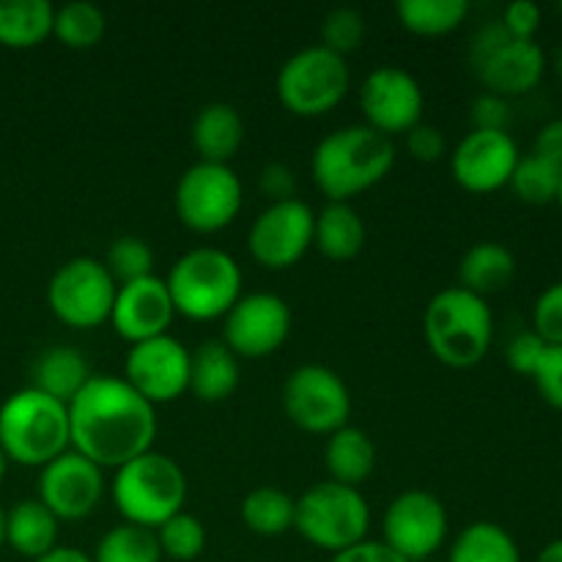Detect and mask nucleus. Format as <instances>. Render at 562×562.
<instances>
[{
  "instance_id": "1",
  "label": "nucleus",
  "mask_w": 562,
  "mask_h": 562,
  "mask_svg": "<svg viewBox=\"0 0 562 562\" xmlns=\"http://www.w3.org/2000/svg\"><path fill=\"white\" fill-rule=\"evenodd\" d=\"M71 450L99 470H119L154 450L157 406L137 395L124 376H91L69 404Z\"/></svg>"
},
{
  "instance_id": "2",
  "label": "nucleus",
  "mask_w": 562,
  "mask_h": 562,
  "mask_svg": "<svg viewBox=\"0 0 562 562\" xmlns=\"http://www.w3.org/2000/svg\"><path fill=\"white\" fill-rule=\"evenodd\" d=\"M393 165V137L368 124H351L318 140L311 157V176L329 201L349 203V198L387 179Z\"/></svg>"
},
{
  "instance_id": "3",
  "label": "nucleus",
  "mask_w": 562,
  "mask_h": 562,
  "mask_svg": "<svg viewBox=\"0 0 562 562\" xmlns=\"http://www.w3.org/2000/svg\"><path fill=\"white\" fill-rule=\"evenodd\" d=\"M423 338L442 366L467 371L486 360L494 340L492 307L483 296L450 285L431 296L423 313Z\"/></svg>"
},
{
  "instance_id": "4",
  "label": "nucleus",
  "mask_w": 562,
  "mask_h": 562,
  "mask_svg": "<svg viewBox=\"0 0 562 562\" xmlns=\"http://www.w3.org/2000/svg\"><path fill=\"white\" fill-rule=\"evenodd\" d=\"M0 450L22 467H47L71 450L69 406L25 387L0 406Z\"/></svg>"
},
{
  "instance_id": "5",
  "label": "nucleus",
  "mask_w": 562,
  "mask_h": 562,
  "mask_svg": "<svg viewBox=\"0 0 562 562\" xmlns=\"http://www.w3.org/2000/svg\"><path fill=\"white\" fill-rule=\"evenodd\" d=\"M110 497L126 525L157 530L184 510L187 475L176 459L148 450L115 470Z\"/></svg>"
},
{
  "instance_id": "6",
  "label": "nucleus",
  "mask_w": 562,
  "mask_h": 562,
  "mask_svg": "<svg viewBox=\"0 0 562 562\" xmlns=\"http://www.w3.org/2000/svg\"><path fill=\"white\" fill-rule=\"evenodd\" d=\"M165 285L179 316L214 322L241 300V269L225 250L195 247L170 267Z\"/></svg>"
},
{
  "instance_id": "7",
  "label": "nucleus",
  "mask_w": 562,
  "mask_h": 562,
  "mask_svg": "<svg viewBox=\"0 0 562 562\" xmlns=\"http://www.w3.org/2000/svg\"><path fill=\"white\" fill-rule=\"evenodd\" d=\"M371 508L360 488L344 483H316L296 499L294 530L311 547L338 554L366 541Z\"/></svg>"
},
{
  "instance_id": "8",
  "label": "nucleus",
  "mask_w": 562,
  "mask_h": 562,
  "mask_svg": "<svg viewBox=\"0 0 562 562\" xmlns=\"http://www.w3.org/2000/svg\"><path fill=\"white\" fill-rule=\"evenodd\" d=\"M470 60L486 91L503 99L536 91L547 75L541 44L510 38L499 22H488L472 36Z\"/></svg>"
},
{
  "instance_id": "9",
  "label": "nucleus",
  "mask_w": 562,
  "mask_h": 562,
  "mask_svg": "<svg viewBox=\"0 0 562 562\" xmlns=\"http://www.w3.org/2000/svg\"><path fill=\"white\" fill-rule=\"evenodd\" d=\"M349 82L351 75L346 58L329 53L322 44H313L280 66L274 88L289 113L300 119H318L344 102Z\"/></svg>"
},
{
  "instance_id": "10",
  "label": "nucleus",
  "mask_w": 562,
  "mask_h": 562,
  "mask_svg": "<svg viewBox=\"0 0 562 562\" xmlns=\"http://www.w3.org/2000/svg\"><path fill=\"white\" fill-rule=\"evenodd\" d=\"M241 203H245V190L234 168L201 162V159L181 173L173 195L181 225L195 234H217L228 228L241 212Z\"/></svg>"
},
{
  "instance_id": "11",
  "label": "nucleus",
  "mask_w": 562,
  "mask_h": 562,
  "mask_svg": "<svg viewBox=\"0 0 562 562\" xmlns=\"http://www.w3.org/2000/svg\"><path fill=\"white\" fill-rule=\"evenodd\" d=\"M115 280L99 258L77 256L49 278L47 305L60 324L71 329H97L110 322Z\"/></svg>"
},
{
  "instance_id": "12",
  "label": "nucleus",
  "mask_w": 562,
  "mask_h": 562,
  "mask_svg": "<svg viewBox=\"0 0 562 562\" xmlns=\"http://www.w3.org/2000/svg\"><path fill=\"white\" fill-rule=\"evenodd\" d=\"M283 409L296 428L329 437L349 426L351 393L344 379L327 366H300L283 384Z\"/></svg>"
},
{
  "instance_id": "13",
  "label": "nucleus",
  "mask_w": 562,
  "mask_h": 562,
  "mask_svg": "<svg viewBox=\"0 0 562 562\" xmlns=\"http://www.w3.org/2000/svg\"><path fill=\"white\" fill-rule=\"evenodd\" d=\"M382 541L406 562H420L439 552L448 538V510L442 499L423 488H409L387 505Z\"/></svg>"
},
{
  "instance_id": "14",
  "label": "nucleus",
  "mask_w": 562,
  "mask_h": 562,
  "mask_svg": "<svg viewBox=\"0 0 562 562\" xmlns=\"http://www.w3.org/2000/svg\"><path fill=\"white\" fill-rule=\"evenodd\" d=\"M124 382L151 406L181 398L190 390V349L173 335L135 344L126 351Z\"/></svg>"
},
{
  "instance_id": "15",
  "label": "nucleus",
  "mask_w": 562,
  "mask_h": 562,
  "mask_svg": "<svg viewBox=\"0 0 562 562\" xmlns=\"http://www.w3.org/2000/svg\"><path fill=\"white\" fill-rule=\"evenodd\" d=\"M316 212L302 201L269 203L247 234V250L263 269H289L313 247Z\"/></svg>"
},
{
  "instance_id": "16",
  "label": "nucleus",
  "mask_w": 562,
  "mask_h": 562,
  "mask_svg": "<svg viewBox=\"0 0 562 562\" xmlns=\"http://www.w3.org/2000/svg\"><path fill=\"white\" fill-rule=\"evenodd\" d=\"M291 307L283 296L258 291L247 294L225 313L223 344L236 357L258 360L269 357L289 340Z\"/></svg>"
},
{
  "instance_id": "17",
  "label": "nucleus",
  "mask_w": 562,
  "mask_h": 562,
  "mask_svg": "<svg viewBox=\"0 0 562 562\" xmlns=\"http://www.w3.org/2000/svg\"><path fill=\"white\" fill-rule=\"evenodd\" d=\"M360 110L366 124L382 135H406L423 121L426 97L415 75L401 66H379L362 80Z\"/></svg>"
},
{
  "instance_id": "18",
  "label": "nucleus",
  "mask_w": 562,
  "mask_h": 562,
  "mask_svg": "<svg viewBox=\"0 0 562 562\" xmlns=\"http://www.w3.org/2000/svg\"><path fill=\"white\" fill-rule=\"evenodd\" d=\"M104 497V470L86 456L66 450L64 456L42 467L38 503L47 505L58 521L88 519Z\"/></svg>"
},
{
  "instance_id": "19",
  "label": "nucleus",
  "mask_w": 562,
  "mask_h": 562,
  "mask_svg": "<svg viewBox=\"0 0 562 562\" xmlns=\"http://www.w3.org/2000/svg\"><path fill=\"white\" fill-rule=\"evenodd\" d=\"M521 154L510 132L470 130L450 154V170L461 190L488 195L510 184Z\"/></svg>"
},
{
  "instance_id": "20",
  "label": "nucleus",
  "mask_w": 562,
  "mask_h": 562,
  "mask_svg": "<svg viewBox=\"0 0 562 562\" xmlns=\"http://www.w3.org/2000/svg\"><path fill=\"white\" fill-rule=\"evenodd\" d=\"M173 318L176 307L170 302V291L165 280L157 278V274L119 285V291H115L110 324H113L115 335L130 340L132 346L159 338V335H168Z\"/></svg>"
},
{
  "instance_id": "21",
  "label": "nucleus",
  "mask_w": 562,
  "mask_h": 562,
  "mask_svg": "<svg viewBox=\"0 0 562 562\" xmlns=\"http://www.w3.org/2000/svg\"><path fill=\"white\" fill-rule=\"evenodd\" d=\"M192 146L201 162L228 165L245 143V121L228 102H209L192 119Z\"/></svg>"
},
{
  "instance_id": "22",
  "label": "nucleus",
  "mask_w": 562,
  "mask_h": 562,
  "mask_svg": "<svg viewBox=\"0 0 562 562\" xmlns=\"http://www.w3.org/2000/svg\"><path fill=\"white\" fill-rule=\"evenodd\" d=\"M91 376L86 357L75 346H49L33 362L31 387L69 406Z\"/></svg>"
},
{
  "instance_id": "23",
  "label": "nucleus",
  "mask_w": 562,
  "mask_h": 562,
  "mask_svg": "<svg viewBox=\"0 0 562 562\" xmlns=\"http://www.w3.org/2000/svg\"><path fill=\"white\" fill-rule=\"evenodd\" d=\"M366 241L368 228L351 203L329 201L322 212H316L313 247L329 261H351L360 256Z\"/></svg>"
},
{
  "instance_id": "24",
  "label": "nucleus",
  "mask_w": 562,
  "mask_h": 562,
  "mask_svg": "<svg viewBox=\"0 0 562 562\" xmlns=\"http://www.w3.org/2000/svg\"><path fill=\"white\" fill-rule=\"evenodd\" d=\"M239 387V357L223 340H206L190 355V390L206 404L231 398Z\"/></svg>"
},
{
  "instance_id": "25",
  "label": "nucleus",
  "mask_w": 562,
  "mask_h": 562,
  "mask_svg": "<svg viewBox=\"0 0 562 562\" xmlns=\"http://www.w3.org/2000/svg\"><path fill=\"white\" fill-rule=\"evenodd\" d=\"M58 527L53 510L38 499H20L5 510V543L27 560H38L58 547Z\"/></svg>"
},
{
  "instance_id": "26",
  "label": "nucleus",
  "mask_w": 562,
  "mask_h": 562,
  "mask_svg": "<svg viewBox=\"0 0 562 562\" xmlns=\"http://www.w3.org/2000/svg\"><path fill=\"white\" fill-rule=\"evenodd\" d=\"M516 278V256L499 241H477L459 263V289L492 296L508 289Z\"/></svg>"
},
{
  "instance_id": "27",
  "label": "nucleus",
  "mask_w": 562,
  "mask_h": 562,
  "mask_svg": "<svg viewBox=\"0 0 562 562\" xmlns=\"http://www.w3.org/2000/svg\"><path fill=\"white\" fill-rule=\"evenodd\" d=\"M324 461H327L329 481L357 488L376 470V448L362 428L344 426L329 434Z\"/></svg>"
},
{
  "instance_id": "28",
  "label": "nucleus",
  "mask_w": 562,
  "mask_h": 562,
  "mask_svg": "<svg viewBox=\"0 0 562 562\" xmlns=\"http://www.w3.org/2000/svg\"><path fill=\"white\" fill-rule=\"evenodd\" d=\"M53 20L49 0H0V44L9 49L38 47L53 36Z\"/></svg>"
},
{
  "instance_id": "29",
  "label": "nucleus",
  "mask_w": 562,
  "mask_h": 562,
  "mask_svg": "<svg viewBox=\"0 0 562 562\" xmlns=\"http://www.w3.org/2000/svg\"><path fill=\"white\" fill-rule=\"evenodd\" d=\"M448 562H521L516 538L497 521H472L450 547Z\"/></svg>"
},
{
  "instance_id": "30",
  "label": "nucleus",
  "mask_w": 562,
  "mask_h": 562,
  "mask_svg": "<svg viewBox=\"0 0 562 562\" xmlns=\"http://www.w3.org/2000/svg\"><path fill=\"white\" fill-rule=\"evenodd\" d=\"M296 499L274 486H258L241 503V521L261 538H278L294 530Z\"/></svg>"
},
{
  "instance_id": "31",
  "label": "nucleus",
  "mask_w": 562,
  "mask_h": 562,
  "mask_svg": "<svg viewBox=\"0 0 562 562\" xmlns=\"http://www.w3.org/2000/svg\"><path fill=\"white\" fill-rule=\"evenodd\" d=\"M401 25L417 36H448L470 14L467 0H401L395 5Z\"/></svg>"
},
{
  "instance_id": "32",
  "label": "nucleus",
  "mask_w": 562,
  "mask_h": 562,
  "mask_svg": "<svg viewBox=\"0 0 562 562\" xmlns=\"http://www.w3.org/2000/svg\"><path fill=\"white\" fill-rule=\"evenodd\" d=\"M108 33V16L97 3L88 0H71V3L55 9L53 36L69 49H91Z\"/></svg>"
},
{
  "instance_id": "33",
  "label": "nucleus",
  "mask_w": 562,
  "mask_h": 562,
  "mask_svg": "<svg viewBox=\"0 0 562 562\" xmlns=\"http://www.w3.org/2000/svg\"><path fill=\"white\" fill-rule=\"evenodd\" d=\"M93 562H159L162 552H159L157 532L146 530L137 525H115L113 530L104 532L97 543L93 552Z\"/></svg>"
},
{
  "instance_id": "34",
  "label": "nucleus",
  "mask_w": 562,
  "mask_h": 562,
  "mask_svg": "<svg viewBox=\"0 0 562 562\" xmlns=\"http://www.w3.org/2000/svg\"><path fill=\"white\" fill-rule=\"evenodd\" d=\"M562 173L554 165L543 162L536 154H527L519 159L514 176H510V190L527 206H549L558 203Z\"/></svg>"
},
{
  "instance_id": "35",
  "label": "nucleus",
  "mask_w": 562,
  "mask_h": 562,
  "mask_svg": "<svg viewBox=\"0 0 562 562\" xmlns=\"http://www.w3.org/2000/svg\"><path fill=\"white\" fill-rule=\"evenodd\" d=\"M157 543L162 558H170L176 562H192L203 554L206 549V527L201 519L190 514H176L170 516L165 525H159L157 530Z\"/></svg>"
},
{
  "instance_id": "36",
  "label": "nucleus",
  "mask_w": 562,
  "mask_h": 562,
  "mask_svg": "<svg viewBox=\"0 0 562 562\" xmlns=\"http://www.w3.org/2000/svg\"><path fill=\"white\" fill-rule=\"evenodd\" d=\"M102 263L110 278L115 280V285L135 283V280L154 274V252L140 236H119V239H113Z\"/></svg>"
},
{
  "instance_id": "37",
  "label": "nucleus",
  "mask_w": 562,
  "mask_h": 562,
  "mask_svg": "<svg viewBox=\"0 0 562 562\" xmlns=\"http://www.w3.org/2000/svg\"><path fill=\"white\" fill-rule=\"evenodd\" d=\"M366 33V16L357 9H351V5H338V9L329 11L322 22V47H327L329 53L346 58V55L362 47Z\"/></svg>"
},
{
  "instance_id": "38",
  "label": "nucleus",
  "mask_w": 562,
  "mask_h": 562,
  "mask_svg": "<svg viewBox=\"0 0 562 562\" xmlns=\"http://www.w3.org/2000/svg\"><path fill=\"white\" fill-rule=\"evenodd\" d=\"M532 333L547 346H562V280L538 294L532 305Z\"/></svg>"
},
{
  "instance_id": "39",
  "label": "nucleus",
  "mask_w": 562,
  "mask_h": 562,
  "mask_svg": "<svg viewBox=\"0 0 562 562\" xmlns=\"http://www.w3.org/2000/svg\"><path fill=\"white\" fill-rule=\"evenodd\" d=\"M530 379L536 382L538 395L552 409L562 412V346H547V351H543L541 362H538Z\"/></svg>"
},
{
  "instance_id": "40",
  "label": "nucleus",
  "mask_w": 562,
  "mask_h": 562,
  "mask_svg": "<svg viewBox=\"0 0 562 562\" xmlns=\"http://www.w3.org/2000/svg\"><path fill=\"white\" fill-rule=\"evenodd\" d=\"M472 130L481 132H508L510 124V104L508 99L497 97V93H481L472 99L470 108Z\"/></svg>"
},
{
  "instance_id": "41",
  "label": "nucleus",
  "mask_w": 562,
  "mask_h": 562,
  "mask_svg": "<svg viewBox=\"0 0 562 562\" xmlns=\"http://www.w3.org/2000/svg\"><path fill=\"white\" fill-rule=\"evenodd\" d=\"M541 5L530 3V0H516V3L505 5L503 20L499 25L505 27L510 38H525V42H536V33L541 31Z\"/></svg>"
},
{
  "instance_id": "42",
  "label": "nucleus",
  "mask_w": 562,
  "mask_h": 562,
  "mask_svg": "<svg viewBox=\"0 0 562 562\" xmlns=\"http://www.w3.org/2000/svg\"><path fill=\"white\" fill-rule=\"evenodd\" d=\"M543 351H547V344L538 338L532 329H525V333L514 335V340L505 349V360H508L510 371L519 373V376H532V371L541 362Z\"/></svg>"
},
{
  "instance_id": "43",
  "label": "nucleus",
  "mask_w": 562,
  "mask_h": 562,
  "mask_svg": "<svg viewBox=\"0 0 562 562\" xmlns=\"http://www.w3.org/2000/svg\"><path fill=\"white\" fill-rule=\"evenodd\" d=\"M406 151L417 159V162H439L448 154V140H445L442 130L431 124H417L415 130L406 132Z\"/></svg>"
},
{
  "instance_id": "44",
  "label": "nucleus",
  "mask_w": 562,
  "mask_h": 562,
  "mask_svg": "<svg viewBox=\"0 0 562 562\" xmlns=\"http://www.w3.org/2000/svg\"><path fill=\"white\" fill-rule=\"evenodd\" d=\"M261 190L272 203L294 201L296 173L285 162H269L261 170Z\"/></svg>"
},
{
  "instance_id": "45",
  "label": "nucleus",
  "mask_w": 562,
  "mask_h": 562,
  "mask_svg": "<svg viewBox=\"0 0 562 562\" xmlns=\"http://www.w3.org/2000/svg\"><path fill=\"white\" fill-rule=\"evenodd\" d=\"M532 154L541 157L543 162L554 165L562 173V119L547 121V124L538 130L536 143H532Z\"/></svg>"
},
{
  "instance_id": "46",
  "label": "nucleus",
  "mask_w": 562,
  "mask_h": 562,
  "mask_svg": "<svg viewBox=\"0 0 562 562\" xmlns=\"http://www.w3.org/2000/svg\"><path fill=\"white\" fill-rule=\"evenodd\" d=\"M329 562H406V560L401 558V554H395L384 541H371V538H366V541L355 543V547L346 549V552L333 554V560Z\"/></svg>"
},
{
  "instance_id": "47",
  "label": "nucleus",
  "mask_w": 562,
  "mask_h": 562,
  "mask_svg": "<svg viewBox=\"0 0 562 562\" xmlns=\"http://www.w3.org/2000/svg\"><path fill=\"white\" fill-rule=\"evenodd\" d=\"M33 562H93V560L75 547H55L53 552H47L44 558H38Z\"/></svg>"
},
{
  "instance_id": "48",
  "label": "nucleus",
  "mask_w": 562,
  "mask_h": 562,
  "mask_svg": "<svg viewBox=\"0 0 562 562\" xmlns=\"http://www.w3.org/2000/svg\"><path fill=\"white\" fill-rule=\"evenodd\" d=\"M536 562H562V538H554L538 552Z\"/></svg>"
},
{
  "instance_id": "49",
  "label": "nucleus",
  "mask_w": 562,
  "mask_h": 562,
  "mask_svg": "<svg viewBox=\"0 0 562 562\" xmlns=\"http://www.w3.org/2000/svg\"><path fill=\"white\" fill-rule=\"evenodd\" d=\"M5 543V510L0 508V549H3Z\"/></svg>"
},
{
  "instance_id": "50",
  "label": "nucleus",
  "mask_w": 562,
  "mask_h": 562,
  "mask_svg": "<svg viewBox=\"0 0 562 562\" xmlns=\"http://www.w3.org/2000/svg\"><path fill=\"white\" fill-rule=\"evenodd\" d=\"M5 470H9V459H5V453H3V450H0V483H3Z\"/></svg>"
},
{
  "instance_id": "51",
  "label": "nucleus",
  "mask_w": 562,
  "mask_h": 562,
  "mask_svg": "<svg viewBox=\"0 0 562 562\" xmlns=\"http://www.w3.org/2000/svg\"><path fill=\"white\" fill-rule=\"evenodd\" d=\"M558 209H560V214H562V181H560V192H558Z\"/></svg>"
}]
</instances>
